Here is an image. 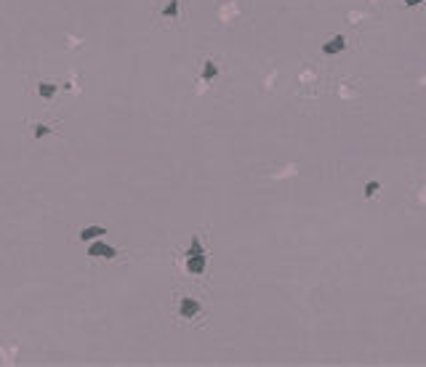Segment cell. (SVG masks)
I'll use <instances>...</instances> for the list:
<instances>
[{"mask_svg":"<svg viewBox=\"0 0 426 367\" xmlns=\"http://www.w3.org/2000/svg\"><path fill=\"white\" fill-rule=\"evenodd\" d=\"M197 314H200V301L192 298V296H181V301H179V317L192 319Z\"/></svg>","mask_w":426,"mask_h":367,"instance_id":"7a4b0ae2","label":"cell"},{"mask_svg":"<svg viewBox=\"0 0 426 367\" xmlns=\"http://www.w3.org/2000/svg\"><path fill=\"white\" fill-rule=\"evenodd\" d=\"M205 263H208V258H205V253H202V256H187L184 266H187L189 274H202V271H205Z\"/></svg>","mask_w":426,"mask_h":367,"instance_id":"277c9868","label":"cell"},{"mask_svg":"<svg viewBox=\"0 0 426 367\" xmlns=\"http://www.w3.org/2000/svg\"><path fill=\"white\" fill-rule=\"evenodd\" d=\"M216 75H219V64H216V61H213V59H205V61H202V75H200L202 83H210L213 78H216Z\"/></svg>","mask_w":426,"mask_h":367,"instance_id":"8992f818","label":"cell"},{"mask_svg":"<svg viewBox=\"0 0 426 367\" xmlns=\"http://www.w3.org/2000/svg\"><path fill=\"white\" fill-rule=\"evenodd\" d=\"M378 189H381V181H376V178H373V181H368V184H365L363 197H365V200H370V197H376V194H378Z\"/></svg>","mask_w":426,"mask_h":367,"instance_id":"8fae6325","label":"cell"},{"mask_svg":"<svg viewBox=\"0 0 426 367\" xmlns=\"http://www.w3.org/2000/svg\"><path fill=\"white\" fill-rule=\"evenodd\" d=\"M160 16L163 19H176V16H179V0H168V6L160 11Z\"/></svg>","mask_w":426,"mask_h":367,"instance_id":"30bf717a","label":"cell"},{"mask_svg":"<svg viewBox=\"0 0 426 367\" xmlns=\"http://www.w3.org/2000/svg\"><path fill=\"white\" fill-rule=\"evenodd\" d=\"M341 51H346V37L344 35H336V37H330V40L322 43V53L325 56H336Z\"/></svg>","mask_w":426,"mask_h":367,"instance_id":"3957f363","label":"cell"},{"mask_svg":"<svg viewBox=\"0 0 426 367\" xmlns=\"http://www.w3.org/2000/svg\"><path fill=\"white\" fill-rule=\"evenodd\" d=\"M88 256L91 258H117V248H112V245H107V242H101V240H94V242H88Z\"/></svg>","mask_w":426,"mask_h":367,"instance_id":"6da1fadb","label":"cell"},{"mask_svg":"<svg viewBox=\"0 0 426 367\" xmlns=\"http://www.w3.org/2000/svg\"><path fill=\"white\" fill-rule=\"evenodd\" d=\"M402 3H405L407 8H413V6H421V3H426V0H402Z\"/></svg>","mask_w":426,"mask_h":367,"instance_id":"7c38bea8","label":"cell"},{"mask_svg":"<svg viewBox=\"0 0 426 367\" xmlns=\"http://www.w3.org/2000/svg\"><path fill=\"white\" fill-rule=\"evenodd\" d=\"M30 128H32V138H35V141H40L43 136L53 133V128H51V125H43V122H30Z\"/></svg>","mask_w":426,"mask_h":367,"instance_id":"ba28073f","label":"cell"},{"mask_svg":"<svg viewBox=\"0 0 426 367\" xmlns=\"http://www.w3.org/2000/svg\"><path fill=\"white\" fill-rule=\"evenodd\" d=\"M56 91H59V86H56V83H51V80L38 83V93L43 99H53V96H56Z\"/></svg>","mask_w":426,"mask_h":367,"instance_id":"52a82bcc","label":"cell"},{"mask_svg":"<svg viewBox=\"0 0 426 367\" xmlns=\"http://www.w3.org/2000/svg\"><path fill=\"white\" fill-rule=\"evenodd\" d=\"M202 253H205V248H202L200 237H197V234H192V240H189V248H187V256H202Z\"/></svg>","mask_w":426,"mask_h":367,"instance_id":"9c48e42d","label":"cell"},{"mask_svg":"<svg viewBox=\"0 0 426 367\" xmlns=\"http://www.w3.org/2000/svg\"><path fill=\"white\" fill-rule=\"evenodd\" d=\"M104 234H107L104 227H83L78 237H80V242H94V240H101Z\"/></svg>","mask_w":426,"mask_h":367,"instance_id":"5b68a950","label":"cell"}]
</instances>
